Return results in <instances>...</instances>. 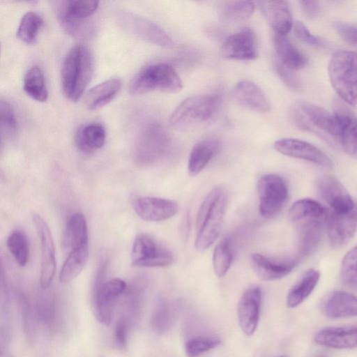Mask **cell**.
Listing matches in <instances>:
<instances>
[{
  "instance_id": "cell-45",
  "label": "cell",
  "mask_w": 357,
  "mask_h": 357,
  "mask_svg": "<svg viewBox=\"0 0 357 357\" xmlns=\"http://www.w3.org/2000/svg\"><path fill=\"white\" fill-rule=\"evenodd\" d=\"M274 68L282 82L289 89L298 91L301 83L298 76L289 68L280 61L278 59L274 61Z\"/></svg>"
},
{
  "instance_id": "cell-37",
  "label": "cell",
  "mask_w": 357,
  "mask_h": 357,
  "mask_svg": "<svg viewBox=\"0 0 357 357\" xmlns=\"http://www.w3.org/2000/svg\"><path fill=\"white\" fill-rule=\"evenodd\" d=\"M255 5L249 1H226L220 8V17L227 22H239L249 19L255 12Z\"/></svg>"
},
{
  "instance_id": "cell-16",
  "label": "cell",
  "mask_w": 357,
  "mask_h": 357,
  "mask_svg": "<svg viewBox=\"0 0 357 357\" xmlns=\"http://www.w3.org/2000/svg\"><path fill=\"white\" fill-rule=\"evenodd\" d=\"M274 148L280 153L291 158L307 160L326 168L333 166L332 160L325 153L303 140L280 139L274 143Z\"/></svg>"
},
{
  "instance_id": "cell-7",
  "label": "cell",
  "mask_w": 357,
  "mask_h": 357,
  "mask_svg": "<svg viewBox=\"0 0 357 357\" xmlns=\"http://www.w3.org/2000/svg\"><path fill=\"white\" fill-rule=\"evenodd\" d=\"M328 70L331 85L340 98L351 106L357 105V52H335Z\"/></svg>"
},
{
  "instance_id": "cell-18",
  "label": "cell",
  "mask_w": 357,
  "mask_h": 357,
  "mask_svg": "<svg viewBox=\"0 0 357 357\" xmlns=\"http://www.w3.org/2000/svg\"><path fill=\"white\" fill-rule=\"evenodd\" d=\"M294 257L273 259L259 253H253L250 257L252 267L257 275L264 281L282 279L289 274L300 261Z\"/></svg>"
},
{
  "instance_id": "cell-38",
  "label": "cell",
  "mask_w": 357,
  "mask_h": 357,
  "mask_svg": "<svg viewBox=\"0 0 357 357\" xmlns=\"http://www.w3.org/2000/svg\"><path fill=\"white\" fill-rule=\"evenodd\" d=\"M234 258V248L229 238L220 241L213 253V267L218 277L224 276L231 267Z\"/></svg>"
},
{
  "instance_id": "cell-8",
  "label": "cell",
  "mask_w": 357,
  "mask_h": 357,
  "mask_svg": "<svg viewBox=\"0 0 357 357\" xmlns=\"http://www.w3.org/2000/svg\"><path fill=\"white\" fill-rule=\"evenodd\" d=\"M56 3L58 20L68 34L82 38L92 33L93 24L89 17L97 10L98 1L70 0Z\"/></svg>"
},
{
  "instance_id": "cell-27",
  "label": "cell",
  "mask_w": 357,
  "mask_h": 357,
  "mask_svg": "<svg viewBox=\"0 0 357 357\" xmlns=\"http://www.w3.org/2000/svg\"><path fill=\"white\" fill-rule=\"evenodd\" d=\"M106 132L100 123L92 122L80 126L75 135V145L80 151L85 153H93L105 144Z\"/></svg>"
},
{
  "instance_id": "cell-50",
  "label": "cell",
  "mask_w": 357,
  "mask_h": 357,
  "mask_svg": "<svg viewBox=\"0 0 357 357\" xmlns=\"http://www.w3.org/2000/svg\"><path fill=\"white\" fill-rule=\"evenodd\" d=\"M317 357H324V356H318Z\"/></svg>"
},
{
  "instance_id": "cell-5",
  "label": "cell",
  "mask_w": 357,
  "mask_h": 357,
  "mask_svg": "<svg viewBox=\"0 0 357 357\" xmlns=\"http://www.w3.org/2000/svg\"><path fill=\"white\" fill-rule=\"evenodd\" d=\"M289 117L302 130L339 140L340 129L336 117L320 106L307 101H297L290 106Z\"/></svg>"
},
{
  "instance_id": "cell-26",
  "label": "cell",
  "mask_w": 357,
  "mask_h": 357,
  "mask_svg": "<svg viewBox=\"0 0 357 357\" xmlns=\"http://www.w3.org/2000/svg\"><path fill=\"white\" fill-rule=\"evenodd\" d=\"M316 343L333 349H351L357 347V326H331L318 331L314 337Z\"/></svg>"
},
{
  "instance_id": "cell-20",
  "label": "cell",
  "mask_w": 357,
  "mask_h": 357,
  "mask_svg": "<svg viewBox=\"0 0 357 357\" xmlns=\"http://www.w3.org/2000/svg\"><path fill=\"white\" fill-rule=\"evenodd\" d=\"M133 208L143 220L160 222L168 220L176 215L178 211V204L168 199L141 197L133 202Z\"/></svg>"
},
{
  "instance_id": "cell-19",
  "label": "cell",
  "mask_w": 357,
  "mask_h": 357,
  "mask_svg": "<svg viewBox=\"0 0 357 357\" xmlns=\"http://www.w3.org/2000/svg\"><path fill=\"white\" fill-rule=\"evenodd\" d=\"M262 299L261 288L257 285L248 287L238 303V317L242 331L252 335L258 325Z\"/></svg>"
},
{
  "instance_id": "cell-22",
  "label": "cell",
  "mask_w": 357,
  "mask_h": 357,
  "mask_svg": "<svg viewBox=\"0 0 357 357\" xmlns=\"http://www.w3.org/2000/svg\"><path fill=\"white\" fill-rule=\"evenodd\" d=\"M333 114L340 126L339 141L344 151L357 158V116L342 102L335 101Z\"/></svg>"
},
{
  "instance_id": "cell-35",
  "label": "cell",
  "mask_w": 357,
  "mask_h": 357,
  "mask_svg": "<svg viewBox=\"0 0 357 357\" xmlns=\"http://www.w3.org/2000/svg\"><path fill=\"white\" fill-rule=\"evenodd\" d=\"M23 89L28 96L38 102H45L48 91L44 73L38 66H33L26 72Z\"/></svg>"
},
{
  "instance_id": "cell-4",
  "label": "cell",
  "mask_w": 357,
  "mask_h": 357,
  "mask_svg": "<svg viewBox=\"0 0 357 357\" xmlns=\"http://www.w3.org/2000/svg\"><path fill=\"white\" fill-rule=\"evenodd\" d=\"M217 94L190 96L174 109L169 117L170 126L178 131H189L210 121L217 114L220 104Z\"/></svg>"
},
{
  "instance_id": "cell-25",
  "label": "cell",
  "mask_w": 357,
  "mask_h": 357,
  "mask_svg": "<svg viewBox=\"0 0 357 357\" xmlns=\"http://www.w3.org/2000/svg\"><path fill=\"white\" fill-rule=\"evenodd\" d=\"M265 19L275 33L287 35L293 26L292 15L285 1H261L258 2Z\"/></svg>"
},
{
  "instance_id": "cell-41",
  "label": "cell",
  "mask_w": 357,
  "mask_h": 357,
  "mask_svg": "<svg viewBox=\"0 0 357 357\" xmlns=\"http://www.w3.org/2000/svg\"><path fill=\"white\" fill-rule=\"evenodd\" d=\"M7 247L20 266L26 264L29 258V243L24 231L15 230L11 232L7 239Z\"/></svg>"
},
{
  "instance_id": "cell-39",
  "label": "cell",
  "mask_w": 357,
  "mask_h": 357,
  "mask_svg": "<svg viewBox=\"0 0 357 357\" xmlns=\"http://www.w3.org/2000/svg\"><path fill=\"white\" fill-rule=\"evenodd\" d=\"M43 24V20L40 15L35 12H27L21 18L16 36L21 41L33 44L37 39Z\"/></svg>"
},
{
  "instance_id": "cell-21",
  "label": "cell",
  "mask_w": 357,
  "mask_h": 357,
  "mask_svg": "<svg viewBox=\"0 0 357 357\" xmlns=\"http://www.w3.org/2000/svg\"><path fill=\"white\" fill-rule=\"evenodd\" d=\"M326 227L331 244L334 248L347 245L357 229V203L349 213H329Z\"/></svg>"
},
{
  "instance_id": "cell-31",
  "label": "cell",
  "mask_w": 357,
  "mask_h": 357,
  "mask_svg": "<svg viewBox=\"0 0 357 357\" xmlns=\"http://www.w3.org/2000/svg\"><path fill=\"white\" fill-rule=\"evenodd\" d=\"M121 82L118 78L105 80L91 88L85 96V104L89 110H96L109 103L118 94Z\"/></svg>"
},
{
  "instance_id": "cell-2",
  "label": "cell",
  "mask_w": 357,
  "mask_h": 357,
  "mask_svg": "<svg viewBox=\"0 0 357 357\" xmlns=\"http://www.w3.org/2000/svg\"><path fill=\"white\" fill-rule=\"evenodd\" d=\"M227 197L221 186L214 187L199 207L196 220L195 248L204 250L218 238L225 215Z\"/></svg>"
},
{
  "instance_id": "cell-51",
  "label": "cell",
  "mask_w": 357,
  "mask_h": 357,
  "mask_svg": "<svg viewBox=\"0 0 357 357\" xmlns=\"http://www.w3.org/2000/svg\"><path fill=\"white\" fill-rule=\"evenodd\" d=\"M279 357H287V356H279Z\"/></svg>"
},
{
  "instance_id": "cell-33",
  "label": "cell",
  "mask_w": 357,
  "mask_h": 357,
  "mask_svg": "<svg viewBox=\"0 0 357 357\" xmlns=\"http://www.w3.org/2000/svg\"><path fill=\"white\" fill-rule=\"evenodd\" d=\"M147 283L144 279H139L127 286L123 294L125 316L132 324L139 317L142 303L146 290Z\"/></svg>"
},
{
  "instance_id": "cell-43",
  "label": "cell",
  "mask_w": 357,
  "mask_h": 357,
  "mask_svg": "<svg viewBox=\"0 0 357 357\" xmlns=\"http://www.w3.org/2000/svg\"><path fill=\"white\" fill-rule=\"evenodd\" d=\"M340 273L344 284L357 291V245L344 255Z\"/></svg>"
},
{
  "instance_id": "cell-49",
  "label": "cell",
  "mask_w": 357,
  "mask_h": 357,
  "mask_svg": "<svg viewBox=\"0 0 357 357\" xmlns=\"http://www.w3.org/2000/svg\"><path fill=\"white\" fill-rule=\"evenodd\" d=\"M300 3L306 16L312 18L317 15L320 8L318 1L306 0L300 1Z\"/></svg>"
},
{
  "instance_id": "cell-46",
  "label": "cell",
  "mask_w": 357,
  "mask_h": 357,
  "mask_svg": "<svg viewBox=\"0 0 357 357\" xmlns=\"http://www.w3.org/2000/svg\"><path fill=\"white\" fill-rule=\"evenodd\" d=\"M293 26L295 36L301 42L308 45L317 47H321L326 45L325 40L311 33L302 22H296Z\"/></svg>"
},
{
  "instance_id": "cell-15",
  "label": "cell",
  "mask_w": 357,
  "mask_h": 357,
  "mask_svg": "<svg viewBox=\"0 0 357 357\" xmlns=\"http://www.w3.org/2000/svg\"><path fill=\"white\" fill-rule=\"evenodd\" d=\"M220 53L230 60L250 61L258 56L257 42L255 32L248 27L230 35L222 43Z\"/></svg>"
},
{
  "instance_id": "cell-29",
  "label": "cell",
  "mask_w": 357,
  "mask_h": 357,
  "mask_svg": "<svg viewBox=\"0 0 357 357\" xmlns=\"http://www.w3.org/2000/svg\"><path fill=\"white\" fill-rule=\"evenodd\" d=\"M273 42L277 59L286 66L295 70L304 68L307 63L306 56L292 44L285 35H273Z\"/></svg>"
},
{
  "instance_id": "cell-17",
  "label": "cell",
  "mask_w": 357,
  "mask_h": 357,
  "mask_svg": "<svg viewBox=\"0 0 357 357\" xmlns=\"http://www.w3.org/2000/svg\"><path fill=\"white\" fill-rule=\"evenodd\" d=\"M317 190L320 196L329 205L332 213H349L356 204L342 183L332 175H324L319 178Z\"/></svg>"
},
{
  "instance_id": "cell-28",
  "label": "cell",
  "mask_w": 357,
  "mask_h": 357,
  "mask_svg": "<svg viewBox=\"0 0 357 357\" xmlns=\"http://www.w3.org/2000/svg\"><path fill=\"white\" fill-rule=\"evenodd\" d=\"M88 244V228L83 214L75 213L68 218L62 237L63 249L70 252L74 249Z\"/></svg>"
},
{
  "instance_id": "cell-30",
  "label": "cell",
  "mask_w": 357,
  "mask_h": 357,
  "mask_svg": "<svg viewBox=\"0 0 357 357\" xmlns=\"http://www.w3.org/2000/svg\"><path fill=\"white\" fill-rule=\"evenodd\" d=\"M219 149L215 139H206L196 143L190 153L188 172L191 176L199 174L214 157Z\"/></svg>"
},
{
  "instance_id": "cell-6",
  "label": "cell",
  "mask_w": 357,
  "mask_h": 357,
  "mask_svg": "<svg viewBox=\"0 0 357 357\" xmlns=\"http://www.w3.org/2000/svg\"><path fill=\"white\" fill-rule=\"evenodd\" d=\"M183 89L182 81L174 67L165 62H155L142 68L132 78L129 91L139 95L151 91L176 93Z\"/></svg>"
},
{
  "instance_id": "cell-42",
  "label": "cell",
  "mask_w": 357,
  "mask_h": 357,
  "mask_svg": "<svg viewBox=\"0 0 357 357\" xmlns=\"http://www.w3.org/2000/svg\"><path fill=\"white\" fill-rule=\"evenodd\" d=\"M220 339L211 335H199L188 339L185 343V351L188 357H199L217 347Z\"/></svg>"
},
{
  "instance_id": "cell-23",
  "label": "cell",
  "mask_w": 357,
  "mask_h": 357,
  "mask_svg": "<svg viewBox=\"0 0 357 357\" xmlns=\"http://www.w3.org/2000/svg\"><path fill=\"white\" fill-rule=\"evenodd\" d=\"M232 98L241 107L259 114L267 113L270 105L265 94L255 83L248 80L238 82L232 90Z\"/></svg>"
},
{
  "instance_id": "cell-3",
  "label": "cell",
  "mask_w": 357,
  "mask_h": 357,
  "mask_svg": "<svg viewBox=\"0 0 357 357\" xmlns=\"http://www.w3.org/2000/svg\"><path fill=\"white\" fill-rule=\"evenodd\" d=\"M93 72L91 50L82 44L71 47L61 68V84L65 97L73 102L79 100L91 80Z\"/></svg>"
},
{
  "instance_id": "cell-12",
  "label": "cell",
  "mask_w": 357,
  "mask_h": 357,
  "mask_svg": "<svg viewBox=\"0 0 357 357\" xmlns=\"http://www.w3.org/2000/svg\"><path fill=\"white\" fill-rule=\"evenodd\" d=\"M116 18L118 25L130 35L163 48L174 46L167 33L146 18L128 11L118 12Z\"/></svg>"
},
{
  "instance_id": "cell-14",
  "label": "cell",
  "mask_w": 357,
  "mask_h": 357,
  "mask_svg": "<svg viewBox=\"0 0 357 357\" xmlns=\"http://www.w3.org/2000/svg\"><path fill=\"white\" fill-rule=\"evenodd\" d=\"M32 220L40 242V287L46 289L52 284L56 271L54 241L47 222L41 216L33 214Z\"/></svg>"
},
{
  "instance_id": "cell-48",
  "label": "cell",
  "mask_w": 357,
  "mask_h": 357,
  "mask_svg": "<svg viewBox=\"0 0 357 357\" xmlns=\"http://www.w3.org/2000/svg\"><path fill=\"white\" fill-rule=\"evenodd\" d=\"M334 27L345 42L357 45V25L337 22L334 24Z\"/></svg>"
},
{
  "instance_id": "cell-40",
  "label": "cell",
  "mask_w": 357,
  "mask_h": 357,
  "mask_svg": "<svg viewBox=\"0 0 357 357\" xmlns=\"http://www.w3.org/2000/svg\"><path fill=\"white\" fill-rule=\"evenodd\" d=\"M34 311L38 321L50 330L54 329L58 325L59 310L53 298L45 297L39 299Z\"/></svg>"
},
{
  "instance_id": "cell-1",
  "label": "cell",
  "mask_w": 357,
  "mask_h": 357,
  "mask_svg": "<svg viewBox=\"0 0 357 357\" xmlns=\"http://www.w3.org/2000/svg\"><path fill=\"white\" fill-rule=\"evenodd\" d=\"M329 212L318 202L305 198L297 200L289 211V219L298 231V254L300 259L313 254L321 241Z\"/></svg>"
},
{
  "instance_id": "cell-13",
  "label": "cell",
  "mask_w": 357,
  "mask_h": 357,
  "mask_svg": "<svg viewBox=\"0 0 357 357\" xmlns=\"http://www.w3.org/2000/svg\"><path fill=\"white\" fill-rule=\"evenodd\" d=\"M128 284L119 278L95 283L93 294V312L98 321L109 325L112 321L115 305L123 296Z\"/></svg>"
},
{
  "instance_id": "cell-47",
  "label": "cell",
  "mask_w": 357,
  "mask_h": 357,
  "mask_svg": "<svg viewBox=\"0 0 357 357\" xmlns=\"http://www.w3.org/2000/svg\"><path fill=\"white\" fill-rule=\"evenodd\" d=\"M131 322L123 315L116 321L114 328V340L121 348H125L128 343V335Z\"/></svg>"
},
{
  "instance_id": "cell-10",
  "label": "cell",
  "mask_w": 357,
  "mask_h": 357,
  "mask_svg": "<svg viewBox=\"0 0 357 357\" xmlns=\"http://www.w3.org/2000/svg\"><path fill=\"white\" fill-rule=\"evenodd\" d=\"M257 189L260 215L265 218L278 215L289 197V189L284 179L275 174L262 175L257 181Z\"/></svg>"
},
{
  "instance_id": "cell-24",
  "label": "cell",
  "mask_w": 357,
  "mask_h": 357,
  "mask_svg": "<svg viewBox=\"0 0 357 357\" xmlns=\"http://www.w3.org/2000/svg\"><path fill=\"white\" fill-rule=\"evenodd\" d=\"M320 308L331 319L357 317V297L346 291H334L323 298Z\"/></svg>"
},
{
  "instance_id": "cell-9",
  "label": "cell",
  "mask_w": 357,
  "mask_h": 357,
  "mask_svg": "<svg viewBox=\"0 0 357 357\" xmlns=\"http://www.w3.org/2000/svg\"><path fill=\"white\" fill-rule=\"evenodd\" d=\"M171 146L170 137L157 122L148 124L139 135L134 148L135 161L142 165H151L163 160Z\"/></svg>"
},
{
  "instance_id": "cell-34",
  "label": "cell",
  "mask_w": 357,
  "mask_h": 357,
  "mask_svg": "<svg viewBox=\"0 0 357 357\" xmlns=\"http://www.w3.org/2000/svg\"><path fill=\"white\" fill-rule=\"evenodd\" d=\"M89 257L88 244L81 245L69 252L59 273V281L68 283L82 271Z\"/></svg>"
},
{
  "instance_id": "cell-36",
  "label": "cell",
  "mask_w": 357,
  "mask_h": 357,
  "mask_svg": "<svg viewBox=\"0 0 357 357\" xmlns=\"http://www.w3.org/2000/svg\"><path fill=\"white\" fill-rule=\"evenodd\" d=\"M174 305L170 301L160 298L154 307L151 318L152 329L158 334L167 333L172 327L175 316Z\"/></svg>"
},
{
  "instance_id": "cell-11",
  "label": "cell",
  "mask_w": 357,
  "mask_h": 357,
  "mask_svg": "<svg viewBox=\"0 0 357 357\" xmlns=\"http://www.w3.org/2000/svg\"><path fill=\"white\" fill-rule=\"evenodd\" d=\"M169 249L146 234H138L131 250V262L140 268L165 267L174 262Z\"/></svg>"
},
{
  "instance_id": "cell-32",
  "label": "cell",
  "mask_w": 357,
  "mask_h": 357,
  "mask_svg": "<svg viewBox=\"0 0 357 357\" xmlns=\"http://www.w3.org/2000/svg\"><path fill=\"white\" fill-rule=\"evenodd\" d=\"M320 278L318 271L310 268L305 271L287 296L289 307H296L302 303L313 291Z\"/></svg>"
},
{
  "instance_id": "cell-44",
  "label": "cell",
  "mask_w": 357,
  "mask_h": 357,
  "mask_svg": "<svg viewBox=\"0 0 357 357\" xmlns=\"http://www.w3.org/2000/svg\"><path fill=\"white\" fill-rule=\"evenodd\" d=\"M17 131V121L12 105L6 100L0 101V132L1 141L10 139Z\"/></svg>"
}]
</instances>
